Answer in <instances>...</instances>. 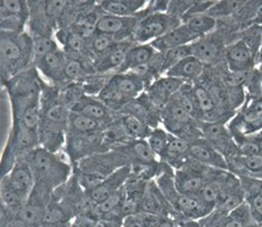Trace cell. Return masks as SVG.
Masks as SVG:
<instances>
[{"instance_id": "1", "label": "cell", "mask_w": 262, "mask_h": 227, "mask_svg": "<svg viewBox=\"0 0 262 227\" xmlns=\"http://www.w3.org/2000/svg\"><path fill=\"white\" fill-rule=\"evenodd\" d=\"M0 61L3 83H8L34 60V40L27 34H13L2 31L0 38Z\"/></svg>"}, {"instance_id": "2", "label": "cell", "mask_w": 262, "mask_h": 227, "mask_svg": "<svg viewBox=\"0 0 262 227\" xmlns=\"http://www.w3.org/2000/svg\"><path fill=\"white\" fill-rule=\"evenodd\" d=\"M27 161L33 169L35 179L40 178L41 186H58L69 178L71 168L56 153L43 147L35 148L27 154Z\"/></svg>"}, {"instance_id": "3", "label": "cell", "mask_w": 262, "mask_h": 227, "mask_svg": "<svg viewBox=\"0 0 262 227\" xmlns=\"http://www.w3.org/2000/svg\"><path fill=\"white\" fill-rule=\"evenodd\" d=\"M182 20L176 18L168 12L145 13V17L140 19L133 34L136 43H148L164 36L170 30L181 26Z\"/></svg>"}, {"instance_id": "4", "label": "cell", "mask_w": 262, "mask_h": 227, "mask_svg": "<svg viewBox=\"0 0 262 227\" xmlns=\"http://www.w3.org/2000/svg\"><path fill=\"white\" fill-rule=\"evenodd\" d=\"M203 138L215 150L226 157H235L239 154L232 134L223 122H199L198 123Z\"/></svg>"}, {"instance_id": "5", "label": "cell", "mask_w": 262, "mask_h": 227, "mask_svg": "<svg viewBox=\"0 0 262 227\" xmlns=\"http://www.w3.org/2000/svg\"><path fill=\"white\" fill-rule=\"evenodd\" d=\"M0 15L2 31L22 34L29 18V6L23 0H3L0 3Z\"/></svg>"}, {"instance_id": "6", "label": "cell", "mask_w": 262, "mask_h": 227, "mask_svg": "<svg viewBox=\"0 0 262 227\" xmlns=\"http://www.w3.org/2000/svg\"><path fill=\"white\" fill-rule=\"evenodd\" d=\"M138 16L139 15L133 17H118L103 13L97 20L96 33L109 35L118 42L122 41V38L133 36L138 23L143 18Z\"/></svg>"}, {"instance_id": "7", "label": "cell", "mask_w": 262, "mask_h": 227, "mask_svg": "<svg viewBox=\"0 0 262 227\" xmlns=\"http://www.w3.org/2000/svg\"><path fill=\"white\" fill-rule=\"evenodd\" d=\"M262 129V98L255 97L243 106L238 119L231 128L232 137L250 135Z\"/></svg>"}, {"instance_id": "8", "label": "cell", "mask_w": 262, "mask_h": 227, "mask_svg": "<svg viewBox=\"0 0 262 227\" xmlns=\"http://www.w3.org/2000/svg\"><path fill=\"white\" fill-rule=\"evenodd\" d=\"M189 159L200 163L208 168H213L221 171L229 170V164L225 155L207 143L204 138L190 143Z\"/></svg>"}, {"instance_id": "9", "label": "cell", "mask_w": 262, "mask_h": 227, "mask_svg": "<svg viewBox=\"0 0 262 227\" xmlns=\"http://www.w3.org/2000/svg\"><path fill=\"white\" fill-rule=\"evenodd\" d=\"M103 132L90 134L69 133L67 137V153L72 161H77L85 155L93 154L103 144Z\"/></svg>"}, {"instance_id": "10", "label": "cell", "mask_w": 262, "mask_h": 227, "mask_svg": "<svg viewBox=\"0 0 262 227\" xmlns=\"http://www.w3.org/2000/svg\"><path fill=\"white\" fill-rule=\"evenodd\" d=\"M183 84H185V81L164 76L163 78L152 81V84L148 85L147 97L155 108L163 110L166 104L171 101L173 96L181 90Z\"/></svg>"}, {"instance_id": "11", "label": "cell", "mask_w": 262, "mask_h": 227, "mask_svg": "<svg viewBox=\"0 0 262 227\" xmlns=\"http://www.w3.org/2000/svg\"><path fill=\"white\" fill-rule=\"evenodd\" d=\"M4 177L27 203L31 193H33L35 180H36L33 169L30 168L28 161H24L22 158L18 159L16 164L13 165L11 171Z\"/></svg>"}, {"instance_id": "12", "label": "cell", "mask_w": 262, "mask_h": 227, "mask_svg": "<svg viewBox=\"0 0 262 227\" xmlns=\"http://www.w3.org/2000/svg\"><path fill=\"white\" fill-rule=\"evenodd\" d=\"M255 56V53L242 38L225 49V59L231 72H250L254 66Z\"/></svg>"}, {"instance_id": "13", "label": "cell", "mask_w": 262, "mask_h": 227, "mask_svg": "<svg viewBox=\"0 0 262 227\" xmlns=\"http://www.w3.org/2000/svg\"><path fill=\"white\" fill-rule=\"evenodd\" d=\"M132 46L133 43L127 41L115 42L107 52L97 55L93 65V70L100 74L109 72L112 70H119L125 61L127 52Z\"/></svg>"}, {"instance_id": "14", "label": "cell", "mask_w": 262, "mask_h": 227, "mask_svg": "<svg viewBox=\"0 0 262 227\" xmlns=\"http://www.w3.org/2000/svg\"><path fill=\"white\" fill-rule=\"evenodd\" d=\"M130 170L128 166H123V168L116 170L115 172H113L102 182L100 186H97L94 189L86 191L88 197L90 198L94 203L100 205L104 200L111 196L112 194L116 193L121 189L123 183L126 182V179L128 178Z\"/></svg>"}, {"instance_id": "15", "label": "cell", "mask_w": 262, "mask_h": 227, "mask_svg": "<svg viewBox=\"0 0 262 227\" xmlns=\"http://www.w3.org/2000/svg\"><path fill=\"white\" fill-rule=\"evenodd\" d=\"M199 36H196L192 30L189 29L186 24H181L175 29L170 30L166 33L164 36L157 38V40L152 41L151 46L156 51L159 53H164L170 49L182 47V46L192 44L194 42L199 40Z\"/></svg>"}, {"instance_id": "16", "label": "cell", "mask_w": 262, "mask_h": 227, "mask_svg": "<svg viewBox=\"0 0 262 227\" xmlns=\"http://www.w3.org/2000/svg\"><path fill=\"white\" fill-rule=\"evenodd\" d=\"M173 180L180 194L198 196L208 179L206 176L203 175V172L182 166L176 171Z\"/></svg>"}, {"instance_id": "17", "label": "cell", "mask_w": 262, "mask_h": 227, "mask_svg": "<svg viewBox=\"0 0 262 227\" xmlns=\"http://www.w3.org/2000/svg\"><path fill=\"white\" fill-rule=\"evenodd\" d=\"M67 61H69V55L65 52L58 49V51L46 55L45 58L35 61V65H36V69L49 80L58 81L65 78Z\"/></svg>"}, {"instance_id": "18", "label": "cell", "mask_w": 262, "mask_h": 227, "mask_svg": "<svg viewBox=\"0 0 262 227\" xmlns=\"http://www.w3.org/2000/svg\"><path fill=\"white\" fill-rule=\"evenodd\" d=\"M71 111L83 114V115L88 116V118H91L98 122H101L102 125L104 122L111 121L112 118L111 109L103 102H101L98 97L96 98L90 95L81 96L79 101L72 106Z\"/></svg>"}, {"instance_id": "19", "label": "cell", "mask_w": 262, "mask_h": 227, "mask_svg": "<svg viewBox=\"0 0 262 227\" xmlns=\"http://www.w3.org/2000/svg\"><path fill=\"white\" fill-rule=\"evenodd\" d=\"M194 96L200 118L204 120V122H222L219 121L221 108L213 94L204 86H194Z\"/></svg>"}, {"instance_id": "20", "label": "cell", "mask_w": 262, "mask_h": 227, "mask_svg": "<svg viewBox=\"0 0 262 227\" xmlns=\"http://www.w3.org/2000/svg\"><path fill=\"white\" fill-rule=\"evenodd\" d=\"M156 53H157V51L150 43L133 44L127 52L125 61L118 70V73L133 72L139 67L146 65L154 58Z\"/></svg>"}, {"instance_id": "21", "label": "cell", "mask_w": 262, "mask_h": 227, "mask_svg": "<svg viewBox=\"0 0 262 227\" xmlns=\"http://www.w3.org/2000/svg\"><path fill=\"white\" fill-rule=\"evenodd\" d=\"M146 5L147 2L145 0H104L100 3L102 11L107 15L118 17H133L139 15Z\"/></svg>"}, {"instance_id": "22", "label": "cell", "mask_w": 262, "mask_h": 227, "mask_svg": "<svg viewBox=\"0 0 262 227\" xmlns=\"http://www.w3.org/2000/svg\"><path fill=\"white\" fill-rule=\"evenodd\" d=\"M204 66V63L198 60L195 56H189L179 62L178 65L169 69L164 76L176 78L182 81H195L203 76Z\"/></svg>"}, {"instance_id": "23", "label": "cell", "mask_w": 262, "mask_h": 227, "mask_svg": "<svg viewBox=\"0 0 262 227\" xmlns=\"http://www.w3.org/2000/svg\"><path fill=\"white\" fill-rule=\"evenodd\" d=\"M114 80L116 86L123 95L127 101L137 98L144 88L146 87V83L140 76H138L134 72H126V73H116L112 77Z\"/></svg>"}, {"instance_id": "24", "label": "cell", "mask_w": 262, "mask_h": 227, "mask_svg": "<svg viewBox=\"0 0 262 227\" xmlns=\"http://www.w3.org/2000/svg\"><path fill=\"white\" fill-rule=\"evenodd\" d=\"M189 146L190 143L188 141L171 134L162 159H164L168 164L175 166V168H182L185 162L189 159Z\"/></svg>"}, {"instance_id": "25", "label": "cell", "mask_w": 262, "mask_h": 227, "mask_svg": "<svg viewBox=\"0 0 262 227\" xmlns=\"http://www.w3.org/2000/svg\"><path fill=\"white\" fill-rule=\"evenodd\" d=\"M196 36L205 37L217 27V19L208 13H196V15L187 16L182 20Z\"/></svg>"}, {"instance_id": "26", "label": "cell", "mask_w": 262, "mask_h": 227, "mask_svg": "<svg viewBox=\"0 0 262 227\" xmlns=\"http://www.w3.org/2000/svg\"><path fill=\"white\" fill-rule=\"evenodd\" d=\"M193 56H195L198 60H200L204 63H212L218 59L221 47L214 40H211L208 37H201L199 40L192 43Z\"/></svg>"}, {"instance_id": "27", "label": "cell", "mask_w": 262, "mask_h": 227, "mask_svg": "<svg viewBox=\"0 0 262 227\" xmlns=\"http://www.w3.org/2000/svg\"><path fill=\"white\" fill-rule=\"evenodd\" d=\"M102 126L103 125L101 122H98L91 118H88V116L83 115V114L71 111L67 129H69V133L90 134L102 132Z\"/></svg>"}, {"instance_id": "28", "label": "cell", "mask_w": 262, "mask_h": 227, "mask_svg": "<svg viewBox=\"0 0 262 227\" xmlns=\"http://www.w3.org/2000/svg\"><path fill=\"white\" fill-rule=\"evenodd\" d=\"M231 164L229 169L242 170L243 172L251 176L262 177V154L257 155H235L230 158Z\"/></svg>"}, {"instance_id": "29", "label": "cell", "mask_w": 262, "mask_h": 227, "mask_svg": "<svg viewBox=\"0 0 262 227\" xmlns=\"http://www.w3.org/2000/svg\"><path fill=\"white\" fill-rule=\"evenodd\" d=\"M121 123L123 128H125L126 133L128 134L129 138H132L134 140H144L145 138L147 139L148 134H150L151 130L148 129L146 122L140 118H138L137 115H134L132 112L125 114L122 116Z\"/></svg>"}, {"instance_id": "30", "label": "cell", "mask_w": 262, "mask_h": 227, "mask_svg": "<svg viewBox=\"0 0 262 227\" xmlns=\"http://www.w3.org/2000/svg\"><path fill=\"white\" fill-rule=\"evenodd\" d=\"M98 99L101 102H103L109 109L120 108V106L125 105L128 102L123 97V95L120 92L119 87L116 86V84L112 78L101 88V91H98Z\"/></svg>"}, {"instance_id": "31", "label": "cell", "mask_w": 262, "mask_h": 227, "mask_svg": "<svg viewBox=\"0 0 262 227\" xmlns=\"http://www.w3.org/2000/svg\"><path fill=\"white\" fill-rule=\"evenodd\" d=\"M253 221V212L249 205L241 203L226 215L225 227H246Z\"/></svg>"}, {"instance_id": "32", "label": "cell", "mask_w": 262, "mask_h": 227, "mask_svg": "<svg viewBox=\"0 0 262 227\" xmlns=\"http://www.w3.org/2000/svg\"><path fill=\"white\" fill-rule=\"evenodd\" d=\"M170 138H171V134H170L166 129L155 128L151 130L150 134H148L146 141L148 146L151 147L152 152H154L157 157L162 158L166 150V146H168Z\"/></svg>"}, {"instance_id": "33", "label": "cell", "mask_w": 262, "mask_h": 227, "mask_svg": "<svg viewBox=\"0 0 262 227\" xmlns=\"http://www.w3.org/2000/svg\"><path fill=\"white\" fill-rule=\"evenodd\" d=\"M128 153L132 154V157L136 163H147V164H151V163H156V155L154 152H152L151 147L148 146L147 141L145 140H134L132 144L128 145Z\"/></svg>"}, {"instance_id": "34", "label": "cell", "mask_w": 262, "mask_h": 227, "mask_svg": "<svg viewBox=\"0 0 262 227\" xmlns=\"http://www.w3.org/2000/svg\"><path fill=\"white\" fill-rule=\"evenodd\" d=\"M246 4V2H215L207 13L215 19L217 17H228L243 10Z\"/></svg>"}, {"instance_id": "35", "label": "cell", "mask_w": 262, "mask_h": 227, "mask_svg": "<svg viewBox=\"0 0 262 227\" xmlns=\"http://www.w3.org/2000/svg\"><path fill=\"white\" fill-rule=\"evenodd\" d=\"M90 72H94V71L88 69V66L83 61L74 58H69L65 69V79L71 81L83 80L89 77Z\"/></svg>"}, {"instance_id": "36", "label": "cell", "mask_w": 262, "mask_h": 227, "mask_svg": "<svg viewBox=\"0 0 262 227\" xmlns=\"http://www.w3.org/2000/svg\"><path fill=\"white\" fill-rule=\"evenodd\" d=\"M164 56V65H165V73L169 69H171L172 66L178 65L179 62H181L182 60H185L189 56H193V49L192 44L182 46V47H178L170 49L163 53Z\"/></svg>"}, {"instance_id": "37", "label": "cell", "mask_w": 262, "mask_h": 227, "mask_svg": "<svg viewBox=\"0 0 262 227\" xmlns=\"http://www.w3.org/2000/svg\"><path fill=\"white\" fill-rule=\"evenodd\" d=\"M58 43L49 36H42L38 35L34 38V61H37L46 55L58 51Z\"/></svg>"}, {"instance_id": "38", "label": "cell", "mask_w": 262, "mask_h": 227, "mask_svg": "<svg viewBox=\"0 0 262 227\" xmlns=\"http://www.w3.org/2000/svg\"><path fill=\"white\" fill-rule=\"evenodd\" d=\"M115 42L118 41H115V38L109 36V35L96 33L93 37L90 38L89 48L90 51L97 56V55L103 54L104 52H107L108 49L115 43Z\"/></svg>"}, {"instance_id": "39", "label": "cell", "mask_w": 262, "mask_h": 227, "mask_svg": "<svg viewBox=\"0 0 262 227\" xmlns=\"http://www.w3.org/2000/svg\"><path fill=\"white\" fill-rule=\"evenodd\" d=\"M249 207L254 215L260 216L262 220V193H255L249 197Z\"/></svg>"}, {"instance_id": "40", "label": "cell", "mask_w": 262, "mask_h": 227, "mask_svg": "<svg viewBox=\"0 0 262 227\" xmlns=\"http://www.w3.org/2000/svg\"><path fill=\"white\" fill-rule=\"evenodd\" d=\"M123 227H146L141 216H127Z\"/></svg>"}, {"instance_id": "41", "label": "cell", "mask_w": 262, "mask_h": 227, "mask_svg": "<svg viewBox=\"0 0 262 227\" xmlns=\"http://www.w3.org/2000/svg\"><path fill=\"white\" fill-rule=\"evenodd\" d=\"M253 22L254 26H262V2L257 3L256 8H255L254 16H253Z\"/></svg>"}, {"instance_id": "42", "label": "cell", "mask_w": 262, "mask_h": 227, "mask_svg": "<svg viewBox=\"0 0 262 227\" xmlns=\"http://www.w3.org/2000/svg\"><path fill=\"white\" fill-rule=\"evenodd\" d=\"M175 227H203V226H201V223L198 221V220L183 218L182 220H180V221L175 223Z\"/></svg>"}, {"instance_id": "43", "label": "cell", "mask_w": 262, "mask_h": 227, "mask_svg": "<svg viewBox=\"0 0 262 227\" xmlns=\"http://www.w3.org/2000/svg\"><path fill=\"white\" fill-rule=\"evenodd\" d=\"M156 227H175V223H173V222L171 221V220L163 218V219L161 220V222H159L158 225L156 226Z\"/></svg>"}, {"instance_id": "44", "label": "cell", "mask_w": 262, "mask_h": 227, "mask_svg": "<svg viewBox=\"0 0 262 227\" xmlns=\"http://www.w3.org/2000/svg\"><path fill=\"white\" fill-rule=\"evenodd\" d=\"M246 227H262L261 225H258V223L257 222H251V223H249V225H248V226H246Z\"/></svg>"}, {"instance_id": "45", "label": "cell", "mask_w": 262, "mask_h": 227, "mask_svg": "<svg viewBox=\"0 0 262 227\" xmlns=\"http://www.w3.org/2000/svg\"><path fill=\"white\" fill-rule=\"evenodd\" d=\"M258 56L262 59V46H261V49H260V54H258Z\"/></svg>"}, {"instance_id": "46", "label": "cell", "mask_w": 262, "mask_h": 227, "mask_svg": "<svg viewBox=\"0 0 262 227\" xmlns=\"http://www.w3.org/2000/svg\"><path fill=\"white\" fill-rule=\"evenodd\" d=\"M261 77H262V73H261Z\"/></svg>"}]
</instances>
